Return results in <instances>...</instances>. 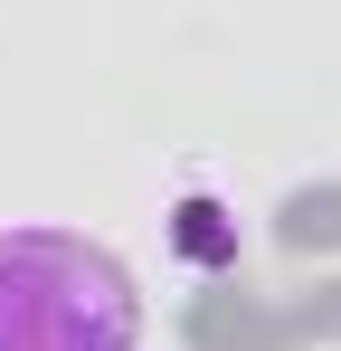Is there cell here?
Masks as SVG:
<instances>
[{"instance_id": "7a4b0ae2", "label": "cell", "mask_w": 341, "mask_h": 351, "mask_svg": "<svg viewBox=\"0 0 341 351\" xmlns=\"http://www.w3.org/2000/svg\"><path fill=\"white\" fill-rule=\"evenodd\" d=\"M209 219H218V209H209V199H190V209H180V247H190L199 266H227V256H237V237L209 228Z\"/></svg>"}, {"instance_id": "6da1fadb", "label": "cell", "mask_w": 341, "mask_h": 351, "mask_svg": "<svg viewBox=\"0 0 341 351\" xmlns=\"http://www.w3.org/2000/svg\"><path fill=\"white\" fill-rule=\"evenodd\" d=\"M142 294L76 228H0V351H133Z\"/></svg>"}]
</instances>
